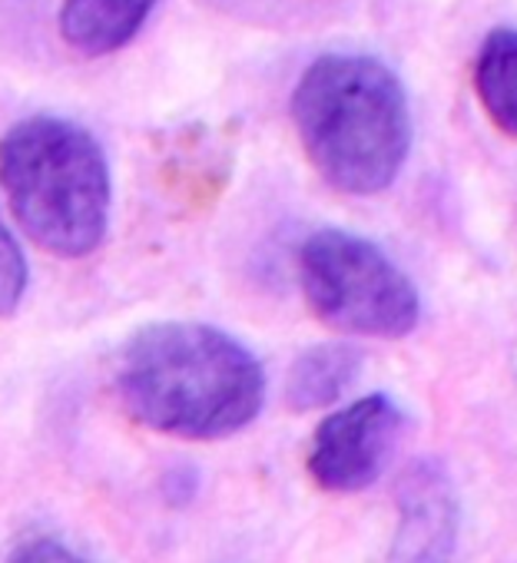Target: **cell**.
<instances>
[{"instance_id":"cell-5","label":"cell","mask_w":517,"mask_h":563,"mask_svg":"<svg viewBox=\"0 0 517 563\" xmlns=\"http://www.w3.org/2000/svg\"><path fill=\"white\" fill-rule=\"evenodd\" d=\"M405 424L408 418L402 405L382 391L332 408L309 441V477L329 494L369 490L398 451Z\"/></svg>"},{"instance_id":"cell-8","label":"cell","mask_w":517,"mask_h":563,"mask_svg":"<svg viewBox=\"0 0 517 563\" xmlns=\"http://www.w3.org/2000/svg\"><path fill=\"white\" fill-rule=\"evenodd\" d=\"M362 365V352L345 342H326L299 352L286 375V405L299 415L336 408L359 382Z\"/></svg>"},{"instance_id":"cell-9","label":"cell","mask_w":517,"mask_h":563,"mask_svg":"<svg viewBox=\"0 0 517 563\" xmlns=\"http://www.w3.org/2000/svg\"><path fill=\"white\" fill-rule=\"evenodd\" d=\"M474 90L491 123L517 136V27H497L484 37L474 64Z\"/></svg>"},{"instance_id":"cell-4","label":"cell","mask_w":517,"mask_h":563,"mask_svg":"<svg viewBox=\"0 0 517 563\" xmlns=\"http://www.w3.org/2000/svg\"><path fill=\"white\" fill-rule=\"evenodd\" d=\"M299 286L329 329L362 339H405L421 322V296L398 262L349 229H316L299 245Z\"/></svg>"},{"instance_id":"cell-6","label":"cell","mask_w":517,"mask_h":563,"mask_svg":"<svg viewBox=\"0 0 517 563\" xmlns=\"http://www.w3.org/2000/svg\"><path fill=\"white\" fill-rule=\"evenodd\" d=\"M458 547V494L438 461H415L398 481V527L388 563H451Z\"/></svg>"},{"instance_id":"cell-10","label":"cell","mask_w":517,"mask_h":563,"mask_svg":"<svg viewBox=\"0 0 517 563\" xmlns=\"http://www.w3.org/2000/svg\"><path fill=\"white\" fill-rule=\"evenodd\" d=\"M31 289V262L18 229L0 202V319H14Z\"/></svg>"},{"instance_id":"cell-2","label":"cell","mask_w":517,"mask_h":563,"mask_svg":"<svg viewBox=\"0 0 517 563\" xmlns=\"http://www.w3.org/2000/svg\"><path fill=\"white\" fill-rule=\"evenodd\" d=\"M293 123L316 173L345 196H378L411 153L398 74L372 54H322L293 90Z\"/></svg>"},{"instance_id":"cell-11","label":"cell","mask_w":517,"mask_h":563,"mask_svg":"<svg viewBox=\"0 0 517 563\" xmlns=\"http://www.w3.org/2000/svg\"><path fill=\"white\" fill-rule=\"evenodd\" d=\"M8 563H90V560L80 550H74L67 540L51 537V533H37V537L21 540Z\"/></svg>"},{"instance_id":"cell-3","label":"cell","mask_w":517,"mask_h":563,"mask_svg":"<svg viewBox=\"0 0 517 563\" xmlns=\"http://www.w3.org/2000/svg\"><path fill=\"white\" fill-rule=\"evenodd\" d=\"M0 202L34 245L57 258L94 255L110 232L113 173L77 120L37 113L0 136Z\"/></svg>"},{"instance_id":"cell-7","label":"cell","mask_w":517,"mask_h":563,"mask_svg":"<svg viewBox=\"0 0 517 563\" xmlns=\"http://www.w3.org/2000/svg\"><path fill=\"white\" fill-rule=\"evenodd\" d=\"M160 0H61V37L87 57L123 51L153 18Z\"/></svg>"},{"instance_id":"cell-1","label":"cell","mask_w":517,"mask_h":563,"mask_svg":"<svg viewBox=\"0 0 517 563\" xmlns=\"http://www.w3.org/2000/svg\"><path fill=\"white\" fill-rule=\"evenodd\" d=\"M113 388L123 411L156 434L222 441L263 415L270 378L255 352L226 329L166 319L120 345Z\"/></svg>"}]
</instances>
